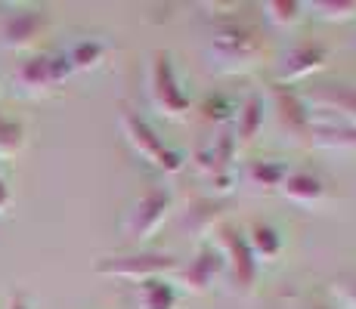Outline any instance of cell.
I'll return each instance as SVG.
<instances>
[{"instance_id":"obj_1","label":"cell","mask_w":356,"mask_h":309,"mask_svg":"<svg viewBox=\"0 0 356 309\" xmlns=\"http://www.w3.org/2000/svg\"><path fill=\"white\" fill-rule=\"evenodd\" d=\"M204 59L214 74H248L264 65L266 59V44L264 34L254 25L242 22V19H227L217 22L214 31L204 47Z\"/></svg>"},{"instance_id":"obj_2","label":"cell","mask_w":356,"mask_h":309,"mask_svg":"<svg viewBox=\"0 0 356 309\" xmlns=\"http://www.w3.org/2000/svg\"><path fill=\"white\" fill-rule=\"evenodd\" d=\"M118 124H121V133H124L130 152L140 158V161H146L149 167L161 170V174H168V176L183 174V170H186V164H189L186 155L177 152V149H170L168 142L159 136V130L143 118L140 112H134L130 106H124L121 108Z\"/></svg>"},{"instance_id":"obj_3","label":"cell","mask_w":356,"mask_h":309,"mask_svg":"<svg viewBox=\"0 0 356 309\" xmlns=\"http://www.w3.org/2000/svg\"><path fill=\"white\" fill-rule=\"evenodd\" d=\"M149 102L164 121H186L193 112V102L183 93L174 56L168 50H155L149 62Z\"/></svg>"},{"instance_id":"obj_4","label":"cell","mask_w":356,"mask_h":309,"mask_svg":"<svg viewBox=\"0 0 356 309\" xmlns=\"http://www.w3.org/2000/svg\"><path fill=\"white\" fill-rule=\"evenodd\" d=\"M217 247L223 253V263H227V281L229 291L238 297H251L257 291V278H260V266L251 257V247L245 242V232L238 226L223 223L217 229Z\"/></svg>"},{"instance_id":"obj_5","label":"cell","mask_w":356,"mask_h":309,"mask_svg":"<svg viewBox=\"0 0 356 309\" xmlns=\"http://www.w3.org/2000/svg\"><path fill=\"white\" fill-rule=\"evenodd\" d=\"M170 210H174V192L168 185H149L134 204H130L124 217V235L136 244L152 242L168 223Z\"/></svg>"},{"instance_id":"obj_6","label":"cell","mask_w":356,"mask_h":309,"mask_svg":"<svg viewBox=\"0 0 356 309\" xmlns=\"http://www.w3.org/2000/svg\"><path fill=\"white\" fill-rule=\"evenodd\" d=\"M180 269L174 253L161 251H136V253H121V257H102L97 263V276L106 278H121L143 285L149 278H170Z\"/></svg>"},{"instance_id":"obj_7","label":"cell","mask_w":356,"mask_h":309,"mask_svg":"<svg viewBox=\"0 0 356 309\" xmlns=\"http://www.w3.org/2000/svg\"><path fill=\"white\" fill-rule=\"evenodd\" d=\"M236 158H238L236 140H232L229 130H223L208 146L198 149L193 155V164L202 174V180L214 189V195H229L236 189Z\"/></svg>"},{"instance_id":"obj_8","label":"cell","mask_w":356,"mask_h":309,"mask_svg":"<svg viewBox=\"0 0 356 309\" xmlns=\"http://www.w3.org/2000/svg\"><path fill=\"white\" fill-rule=\"evenodd\" d=\"M310 124H344L356 127V87L350 84H316L300 90Z\"/></svg>"},{"instance_id":"obj_9","label":"cell","mask_w":356,"mask_h":309,"mask_svg":"<svg viewBox=\"0 0 356 309\" xmlns=\"http://www.w3.org/2000/svg\"><path fill=\"white\" fill-rule=\"evenodd\" d=\"M220 276H227L223 253L217 244L208 242V244H198L189 266H180V269L170 276V281H174L177 291H183V294H208Z\"/></svg>"},{"instance_id":"obj_10","label":"cell","mask_w":356,"mask_h":309,"mask_svg":"<svg viewBox=\"0 0 356 309\" xmlns=\"http://www.w3.org/2000/svg\"><path fill=\"white\" fill-rule=\"evenodd\" d=\"M328 62H332V50L319 40H300L294 44L285 59L279 62V72H276V84L279 87H294L300 81H310L316 78L319 72H325Z\"/></svg>"},{"instance_id":"obj_11","label":"cell","mask_w":356,"mask_h":309,"mask_svg":"<svg viewBox=\"0 0 356 309\" xmlns=\"http://www.w3.org/2000/svg\"><path fill=\"white\" fill-rule=\"evenodd\" d=\"M72 78V68L63 56H31L16 68V87L29 96H47Z\"/></svg>"},{"instance_id":"obj_12","label":"cell","mask_w":356,"mask_h":309,"mask_svg":"<svg viewBox=\"0 0 356 309\" xmlns=\"http://www.w3.org/2000/svg\"><path fill=\"white\" fill-rule=\"evenodd\" d=\"M279 195L285 198V201L298 204V208H323L328 201V183L323 174H316V170L310 167H291L289 176L282 180L279 185Z\"/></svg>"},{"instance_id":"obj_13","label":"cell","mask_w":356,"mask_h":309,"mask_svg":"<svg viewBox=\"0 0 356 309\" xmlns=\"http://www.w3.org/2000/svg\"><path fill=\"white\" fill-rule=\"evenodd\" d=\"M223 223H227L223 204L217 201V198H204V195L195 198V201H189L186 210H183V217H180V226L202 244H208V238L217 235V229H220Z\"/></svg>"},{"instance_id":"obj_14","label":"cell","mask_w":356,"mask_h":309,"mask_svg":"<svg viewBox=\"0 0 356 309\" xmlns=\"http://www.w3.org/2000/svg\"><path fill=\"white\" fill-rule=\"evenodd\" d=\"M273 99H276V118L282 130L291 140H307L310 142V112H307L304 99L294 87H273Z\"/></svg>"},{"instance_id":"obj_15","label":"cell","mask_w":356,"mask_h":309,"mask_svg":"<svg viewBox=\"0 0 356 309\" xmlns=\"http://www.w3.org/2000/svg\"><path fill=\"white\" fill-rule=\"evenodd\" d=\"M47 31V16L38 10H22V12H13L10 19L3 22V44L10 50H31Z\"/></svg>"},{"instance_id":"obj_16","label":"cell","mask_w":356,"mask_h":309,"mask_svg":"<svg viewBox=\"0 0 356 309\" xmlns=\"http://www.w3.org/2000/svg\"><path fill=\"white\" fill-rule=\"evenodd\" d=\"M264 115H266V106H264V96L260 93H248L236 108V118H232V140H236V149L254 146L260 130H264Z\"/></svg>"},{"instance_id":"obj_17","label":"cell","mask_w":356,"mask_h":309,"mask_svg":"<svg viewBox=\"0 0 356 309\" xmlns=\"http://www.w3.org/2000/svg\"><path fill=\"white\" fill-rule=\"evenodd\" d=\"M245 242H248L251 257L257 260V266L276 263V260L282 257V251H285L282 235H279V229H276V226H270V223L248 226V232H245Z\"/></svg>"},{"instance_id":"obj_18","label":"cell","mask_w":356,"mask_h":309,"mask_svg":"<svg viewBox=\"0 0 356 309\" xmlns=\"http://www.w3.org/2000/svg\"><path fill=\"white\" fill-rule=\"evenodd\" d=\"M289 170V161H279V158H251L245 164V183L254 185L257 192H279Z\"/></svg>"},{"instance_id":"obj_19","label":"cell","mask_w":356,"mask_h":309,"mask_svg":"<svg viewBox=\"0 0 356 309\" xmlns=\"http://www.w3.org/2000/svg\"><path fill=\"white\" fill-rule=\"evenodd\" d=\"M136 306L140 309H180V291L170 278H149L136 285Z\"/></svg>"},{"instance_id":"obj_20","label":"cell","mask_w":356,"mask_h":309,"mask_svg":"<svg viewBox=\"0 0 356 309\" xmlns=\"http://www.w3.org/2000/svg\"><path fill=\"white\" fill-rule=\"evenodd\" d=\"M310 142L328 152H356V127L344 124H310Z\"/></svg>"},{"instance_id":"obj_21","label":"cell","mask_w":356,"mask_h":309,"mask_svg":"<svg viewBox=\"0 0 356 309\" xmlns=\"http://www.w3.org/2000/svg\"><path fill=\"white\" fill-rule=\"evenodd\" d=\"M108 47L97 37H87V40H78L72 50L65 53V62L72 72H90V68H99L102 59H106Z\"/></svg>"},{"instance_id":"obj_22","label":"cell","mask_w":356,"mask_h":309,"mask_svg":"<svg viewBox=\"0 0 356 309\" xmlns=\"http://www.w3.org/2000/svg\"><path fill=\"white\" fill-rule=\"evenodd\" d=\"M304 3H298V0H266L264 3V16L270 25H276V28H294V25L304 22Z\"/></svg>"},{"instance_id":"obj_23","label":"cell","mask_w":356,"mask_h":309,"mask_svg":"<svg viewBox=\"0 0 356 309\" xmlns=\"http://www.w3.org/2000/svg\"><path fill=\"white\" fill-rule=\"evenodd\" d=\"M236 108L238 102L232 99L227 93H214V96H204L202 102H198V112H202V118L208 124H217V127H223V124H232L236 118Z\"/></svg>"},{"instance_id":"obj_24","label":"cell","mask_w":356,"mask_h":309,"mask_svg":"<svg viewBox=\"0 0 356 309\" xmlns=\"http://www.w3.org/2000/svg\"><path fill=\"white\" fill-rule=\"evenodd\" d=\"M310 10L319 19H325V22H347V19H356V0H341V3H334V0H316V3H310Z\"/></svg>"},{"instance_id":"obj_25","label":"cell","mask_w":356,"mask_h":309,"mask_svg":"<svg viewBox=\"0 0 356 309\" xmlns=\"http://www.w3.org/2000/svg\"><path fill=\"white\" fill-rule=\"evenodd\" d=\"M25 146V127L19 121H10L0 115V158L16 155Z\"/></svg>"},{"instance_id":"obj_26","label":"cell","mask_w":356,"mask_h":309,"mask_svg":"<svg viewBox=\"0 0 356 309\" xmlns=\"http://www.w3.org/2000/svg\"><path fill=\"white\" fill-rule=\"evenodd\" d=\"M328 291H332V297L338 300L341 306L356 309V276H341V278H334L332 285H328Z\"/></svg>"},{"instance_id":"obj_27","label":"cell","mask_w":356,"mask_h":309,"mask_svg":"<svg viewBox=\"0 0 356 309\" xmlns=\"http://www.w3.org/2000/svg\"><path fill=\"white\" fill-rule=\"evenodd\" d=\"M10 204H13V192H10V185H6L3 174H0V214H6V210H10Z\"/></svg>"},{"instance_id":"obj_28","label":"cell","mask_w":356,"mask_h":309,"mask_svg":"<svg viewBox=\"0 0 356 309\" xmlns=\"http://www.w3.org/2000/svg\"><path fill=\"white\" fill-rule=\"evenodd\" d=\"M6 309H31V303H29V297L25 294H13V300H10V306Z\"/></svg>"},{"instance_id":"obj_29","label":"cell","mask_w":356,"mask_h":309,"mask_svg":"<svg viewBox=\"0 0 356 309\" xmlns=\"http://www.w3.org/2000/svg\"><path fill=\"white\" fill-rule=\"evenodd\" d=\"M313 309H332V306H313Z\"/></svg>"}]
</instances>
